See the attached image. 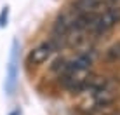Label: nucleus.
<instances>
[{
  "instance_id": "6",
  "label": "nucleus",
  "mask_w": 120,
  "mask_h": 115,
  "mask_svg": "<svg viewBox=\"0 0 120 115\" xmlns=\"http://www.w3.org/2000/svg\"><path fill=\"white\" fill-rule=\"evenodd\" d=\"M111 115H120V112H118V113H111Z\"/></svg>"
},
{
  "instance_id": "5",
  "label": "nucleus",
  "mask_w": 120,
  "mask_h": 115,
  "mask_svg": "<svg viewBox=\"0 0 120 115\" xmlns=\"http://www.w3.org/2000/svg\"><path fill=\"white\" fill-rule=\"evenodd\" d=\"M4 18L7 19V7H4L2 12H0V26H4Z\"/></svg>"
},
{
  "instance_id": "2",
  "label": "nucleus",
  "mask_w": 120,
  "mask_h": 115,
  "mask_svg": "<svg viewBox=\"0 0 120 115\" xmlns=\"http://www.w3.org/2000/svg\"><path fill=\"white\" fill-rule=\"evenodd\" d=\"M18 75H19V44L18 40H14L11 49V56H9V65H7V75H5L7 94H14L16 84H18Z\"/></svg>"
},
{
  "instance_id": "1",
  "label": "nucleus",
  "mask_w": 120,
  "mask_h": 115,
  "mask_svg": "<svg viewBox=\"0 0 120 115\" xmlns=\"http://www.w3.org/2000/svg\"><path fill=\"white\" fill-rule=\"evenodd\" d=\"M118 23H120V7L111 5V7H106L105 11L96 14L92 24H90V31L101 35V33L110 31L111 28H115Z\"/></svg>"
},
{
  "instance_id": "3",
  "label": "nucleus",
  "mask_w": 120,
  "mask_h": 115,
  "mask_svg": "<svg viewBox=\"0 0 120 115\" xmlns=\"http://www.w3.org/2000/svg\"><path fill=\"white\" fill-rule=\"evenodd\" d=\"M54 51H56V42H52V40H49V42H42L40 46H37L30 52L28 61H30L31 65H40V63H44V61H47Z\"/></svg>"
},
{
  "instance_id": "4",
  "label": "nucleus",
  "mask_w": 120,
  "mask_h": 115,
  "mask_svg": "<svg viewBox=\"0 0 120 115\" xmlns=\"http://www.w3.org/2000/svg\"><path fill=\"white\" fill-rule=\"evenodd\" d=\"M105 58H106V61H111V63L120 61V40H117L115 44H111V46L106 49Z\"/></svg>"
}]
</instances>
